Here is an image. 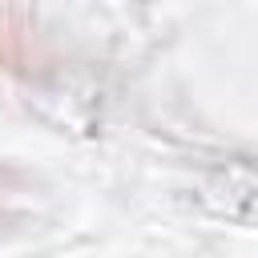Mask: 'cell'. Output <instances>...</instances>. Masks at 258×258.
I'll use <instances>...</instances> for the list:
<instances>
[{"label":"cell","instance_id":"obj_1","mask_svg":"<svg viewBox=\"0 0 258 258\" xmlns=\"http://www.w3.org/2000/svg\"><path fill=\"white\" fill-rule=\"evenodd\" d=\"M0 56H4V48H0Z\"/></svg>","mask_w":258,"mask_h":258}]
</instances>
